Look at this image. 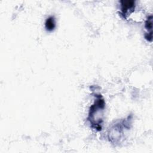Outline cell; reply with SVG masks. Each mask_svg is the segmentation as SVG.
<instances>
[{
    "label": "cell",
    "mask_w": 153,
    "mask_h": 153,
    "mask_svg": "<svg viewBox=\"0 0 153 153\" xmlns=\"http://www.w3.org/2000/svg\"><path fill=\"white\" fill-rule=\"evenodd\" d=\"M145 27L148 30L147 33H152V16L150 15L148 17L147 19L145 21Z\"/></svg>",
    "instance_id": "obj_5"
},
{
    "label": "cell",
    "mask_w": 153,
    "mask_h": 153,
    "mask_svg": "<svg viewBox=\"0 0 153 153\" xmlns=\"http://www.w3.org/2000/svg\"><path fill=\"white\" fill-rule=\"evenodd\" d=\"M105 107V102L104 99L100 94H96V99L90 108L87 119L91 127L97 131L102 130Z\"/></svg>",
    "instance_id": "obj_1"
},
{
    "label": "cell",
    "mask_w": 153,
    "mask_h": 153,
    "mask_svg": "<svg viewBox=\"0 0 153 153\" xmlns=\"http://www.w3.org/2000/svg\"><path fill=\"white\" fill-rule=\"evenodd\" d=\"M121 15L126 19L128 14L131 13L135 8V1H121Z\"/></svg>",
    "instance_id": "obj_3"
},
{
    "label": "cell",
    "mask_w": 153,
    "mask_h": 153,
    "mask_svg": "<svg viewBox=\"0 0 153 153\" xmlns=\"http://www.w3.org/2000/svg\"><path fill=\"white\" fill-rule=\"evenodd\" d=\"M129 120H124L118 123L115 124L110 129L108 133L109 139L111 142H117L123 135L124 128H129Z\"/></svg>",
    "instance_id": "obj_2"
},
{
    "label": "cell",
    "mask_w": 153,
    "mask_h": 153,
    "mask_svg": "<svg viewBox=\"0 0 153 153\" xmlns=\"http://www.w3.org/2000/svg\"><path fill=\"white\" fill-rule=\"evenodd\" d=\"M56 27V21L53 16L48 17L45 22V27L48 31H52Z\"/></svg>",
    "instance_id": "obj_4"
}]
</instances>
